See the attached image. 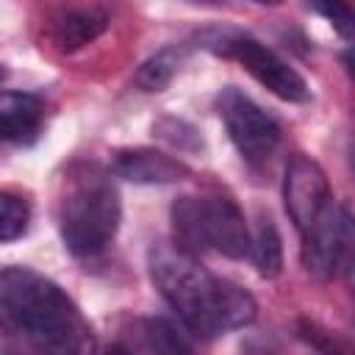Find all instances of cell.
<instances>
[{"mask_svg": "<svg viewBox=\"0 0 355 355\" xmlns=\"http://www.w3.org/2000/svg\"><path fill=\"white\" fill-rule=\"evenodd\" d=\"M0 327L44 352H92L94 333L75 300L28 266L0 269Z\"/></svg>", "mask_w": 355, "mask_h": 355, "instance_id": "7a4b0ae2", "label": "cell"}, {"mask_svg": "<svg viewBox=\"0 0 355 355\" xmlns=\"http://www.w3.org/2000/svg\"><path fill=\"white\" fill-rule=\"evenodd\" d=\"M147 269L180 324L200 338H216L244 327L258 313L255 297L247 288L214 275L197 255L175 241H153L147 250Z\"/></svg>", "mask_w": 355, "mask_h": 355, "instance_id": "6da1fadb", "label": "cell"}, {"mask_svg": "<svg viewBox=\"0 0 355 355\" xmlns=\"http://www.w3.org/2000/svg\"><path fill=\"white\" fill-rule=\"evenodd\" d=\"M194 3H200V0H194Z\"/></svg>", "mask_w": 355, "mask_h": 355, "instance_id": "d6986e66", "label": "cell"}, {"mask_svg": "<svg viewBox=\"0 0 355 355\" xmlns=\"http://www.w3.org/2000/svg\"><path fill=\"white\" fill-rule=\"evenodd\" d=\"M44 119L42 97L31 92H0V139L11 144H31Z\"/></svg>", "mask_w": 355, "mask_h": 355, "instance_id": "30bf717a", "label": "cell"}, {"mask_svg": "<svg viewBox=\"0 0 355 355\" xmlns=\"http://www.w3.org/2000/svg\"><path fill=\"white\" fill-rule=\"evenodd\" d=\"M28 225H31V202L17 191L3 189L0 191V244L22 239L28 233Z\"/></svg>", "mask_w": 355, "mask_h": 355, "instance_id": "5bb4252c", "label": "cell"}, {"mask_svg": "<svg viewBox=\"0 0 355 355\" xmlns=\"http://www.w3.org/2000/svg\"><path fill=\"white\" fill-rule=\"evenodd\" d=\"M219 116L225 122V130L244 161L258 164L266 161L275 147L280 144V125L277 119L263 111L250 94H244L236 86H225L216 97Z\"/></svg>", "mask_w": 355, "mask_h": 355, "instance_id": "8992f818", "label": "cell"}, {"mask_svg": "<svg viewBox=\"0 0 355 355\" xmlns=\"http://www.w3.org/2000/svg\"><path fill=\"white\" fill-rule=\"evenodd\" d=\"M258 269L261 277L272 280L283 272V239L277 233V225L269 214H258L255 230L250 233V252H247Z\"/></svg>", "mask_w": 355, "mask_h": 355, "instance_id": "7c38bea8", "label": "cell"}, {"mask_svg": "<svg viewBox=\"0 0 355 355\" xmlns=\"http://www.w3.org/2000/svg\"><path fill=\"white\" fill-rule=\"evenodd\" d=\"M153 136H158L161 141H166L169 147L180 150V153H197L202 150V136L194 125H189L186 119H178V116H164L153 125Z\"/></svg>", "mask_w": 355, "mask_h": 355, "instance_id": "2e32d148", "label": "cell"}, {"mask_svg": "<svg viewBox=\"0 0 355 355\" xmlns=\"http://www.w3.org/2000/svg\"><path fill=\"white\" fill-rule=\"evenodd\" d=\"M197 42L200 47L222 58L239 61L263 89H269L286 103H305L311 97L305 78L286 58H280L275 50H269L250 33H241L236 28H205L202 33H197Z\"/></svg>", "mask_w": 355, "mask_h": 355, "instance_id": "5b68a950", "label": "cell"}, {"mask_svg": "<svg viewBox=\"0 0 355 355\" xmlns=\"http://www.w3.org/2000/svg\"><path fill=\"white\" fill-rule=\"evenodd\" d=\"M183 47H164L136 69V86L144 92H164L183 64Z\"/></svg>", "mask_w": 355, "mask_h": 355, "instance_id": "4fadbf2b", "label": "cell"}, {"mask_svg": "<svg viewBox=\"0 0 355 355\" xmlns=\"http://www.w3.org/2000/svg\"><path fill=\"white\" fill-rule=\"evenodd\" d=\"M111 172L122 180H130V183H178L183 178L191 175V169L164 153V150H155V147H125V150H116L114 158H111Z\"/></svg>", "mask_w": 355, "mask_h": 355, "instance_id": "9c48e42d", "label": "cell"}, {"mask_svg": "<svg viewBox=\"0 0 355 355\" xmlns=\"http://www.w3.org/2000/svg\"><path fill=\"white\" fill-rule=\"evenodd\" d=\"M308 6L319 17H324L341 39H347V42L352 39V25L355 22H352V8H349L347 0H308Z\"/></svg>", "mask_w": 355, "mask_h": 355, "instance_id": "e0dca14e", "label": "cell"}, {"mask_svg": "<svg viewBox=\"0 0 355 355\" xmlns=\"http://www.w3.org/2000/svg\"><path fill=\"white\" fill-rule=\"evenodd\" d=\"M252 3H258V6H280L283 0H252Z\"/></svg>", "mask_w": 355, "mask_h": 355, "instance_id": "ac0fdd59", "label": "cell"}, {"mask_svg": "<svg viewBox=\"0 0 355 355\" xmlns=\"http://www.w3.org/2000/svg\"><path fill=\"white\" fill-rule=\"evenodd\" d=\"M175 244L191 255L214 250L225 258L250 252V227L241 208L230 197H178L169 208Z\"/></svg>", "mask_w": 355, "mask_h": 355, "instance_id": "277c9868", "label": "cell"}, {"mask_svg": "<svg viewBox=\"0 0 355 355\" xmlns=\"http://www.w3.org/2000/svg\"><path fill=\"white\" fill-rule=\"evenodd\" d=\"M122 222V200L116 186L89 172L75 178L58 205V233L64 247L78 258L100 255L116 236Z\"/></svg>", "mask_w": 355, "mask_h": 355, "instance_id": "3957f363", "label": "cell"}, {"mask_svg": "<svg viewBox=\"0 0 355 355\" xmlns=\"http://www.w3.org/2000/svg\"><path fill=\"white\" fill-rule=\"evenodd\" d=\"M139 336L144 338V349H155V352H189L191 349V344L180 336V330L161 316L141 319Z\"/></svg>", "mask_w": 355, "mask_h": 355, "instance_id": "9a60e30c", "label": "cell"}, {"mask_svg": "<svg viewBox=\"0 0 355 355\" xmlns=\"http://www.w3.org/2000/svg\"><path fill=\"white\" fill-rule=\"evenodd\" d=\"M283 202L286 214L300 233H305L330 205L333 191L324 169L302 153H294L283 172Z\"/></svg>", "mask_w": 355, "mask_h": 355, "instance_id": "ba28073f", "label": "cell"}, {"mask_svg": "<svg viewBox=\"0 0 355 355\" xmlns=\"http://www.w3.org/2000/svg\"><path fill=\"white\" fill-rule=\"evenodd\" d=\"M108 25V17L94 8V6H78V8H64L53 17L50 22V39L58 44L64 53H75L83 44L94 42Z\"/></svg>", "mask_w": 355, "mask_h": 355, "instance_id": "8fae6325", "label": "cell"}, {"mask_svg": "<svg viewBox=\"0 0 355 355\" xmlns=\"http://www.w3.org/2000/svg\"><path fill=\"white\" fill-rule=\"evenodd\" d=\"M302 236V266L316 280H330L352 269V216L347 205H330Z\"/></svg>", "mask_w": 355, "mask_h": 355, "instance_id": "52a82bcc", "label": "cell"}]
</instances>
